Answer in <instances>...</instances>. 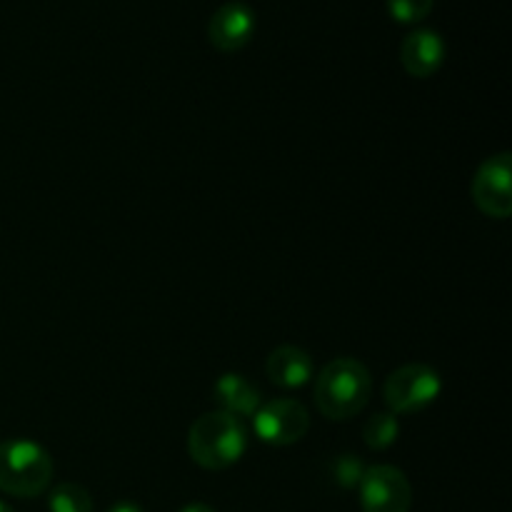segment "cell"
<instances>
[{"label": "cell", "mask_w": 512, "mask_h": 512, "mask_svg": "<svg viewBox=\"0 0 512 512\" xmlns=\"http://www.w3.org/2000/svg\"><path fill=\"white\" fill-rule=\"evenodd\" d=\"M373 393L368 368L355 358H338L315 378V405L328 420H350L365 410Z\"/></svg>", "instance_id": "cell-1"}, {"label": "cell", "mask_w": 512, "mask_h": 512, "mask_svg": "<svg viewBox=\"0 0 512 512\" xmlns=\"http://www.w3.org/2000/svg\"><path fill=\"white\" fill-rule=\"evenodd\" d=\"M248 448V430L235 415L215 410L200 415L188 433V453L205 470H225L238 463Z\"/></svg>", "instance_id": "cell-2"}, {"label": "cell", "mask_w": 512, "mask_h": 512, "mask_svg": "<svg viewBox=\"0 0 512 512\" xmlns=\"http://www.w3.org/2000/svg\"><path fill=\"white\" fill-rule=\"evenodd\" d=\"M53 480V460L30 440L0 443V490L13 498H38Z\"/></svg>", "instance_id": "cell-3"}, {"label": "cell", "mask_w": 512, "mask_h": 512, "mask_svg": "<svg viewBox=\"0 0 512 512\" xmlns=\"http://www.w3.org/2000/svg\"><path fill=\"white\" fill-rule=\"evenodd\" d=\"M440 390H443V380H440L438 370L423 363H413L388 375L383 395L393 415H398L420 413L440 398Z\"/></svg>", "instance_id": "cell-4"}, {"label": "cell", "mask_w": 512, "mask_h": 512, "mask_svg": "<svg viewBox=\"0 0 512 512\" xmlns=\"http://www.w3.org/2000/svg\"><path fill=\"white\" fill-rule=\"evenodd\" d=\"M310 428V415L298 400L278 398L260 405L253 415V430L265 445L285 448V445L300 443Z\"/></svg>", "instance_id": "cell-5"}, {"label": "cell", "mask_w": 512, "mask_h": 512, "mask_svg": "<svg viewBox=\"0 0 512 512\" xmlns=\"http://www.w3.org/2000/svg\"><path fill=\"white\" fill-rule=\"evenodd\" d=\"M363 512H408L413 505V488L403 470L393 465H373L360 478Z\"/></svg>", "instance_id": "cell-6"}, {"label": "cell", "mask_w": 512, "mask_h": 512, "mask_svg": "<svg viewBox=\"0 0 512 512\" xmlns=\"http://www.w3.org/2000/svg\"><path fill=\"white\" fill-rule=\"evenodd\" d=\"M512 155L500 153L485 160L475 173L470 193L475 205L483 210L488 218L505 220L512 213Z\"/></svg>", "instance_id": "cell-7"}, {"label": "cell", "mask_w": 512, "mask_h": 512, "mask_svg": "<svg viewBox=\"0 0 512 512\" xmlns=\"http://www.w3.org/2000/svg\"><path fill=\"white\" fill-rule=\"evenodd\" d=\"M255 33V13L250 5L240 3V0H230V3L220 5L213 13L208 25V38L213 48L220 53H235V50L245 48Z\"/></svg>", "instance_id": "cell-8"}, {"label": "cell", "mask_w": 512, "mask_h": 512, "mask_svg": "<svg viewBox=\"0 0 512 512\" xmlns=\"http://www.w3.org/2000/svg\"><path fill=\"white\" fill-rule=\"evenodd\" d=\"M400 60L408 75L413 78H430L440 70L445 60V43L435 30L420 28L405 35L403 48H400Z\"/></svg>", "instance_id": "cell-9"}, {"label": "cell", "mask_w": 512, "mask_h": 512, "mask_svg": "<svg viewBox=\"0 0 512 512\" xmlns=\"http://www.w3.org/2000/svg\"><path fill=\"white\" fill-rule=\"evenodd\" d=\"M313 358L305 353L303 348H295V345H280L270 353L268 363H265V373L273 380L278 388L295 390L303 388L313 378Z\"/></svg>", "instance_id": "cell-10"}, {"label": "cell", "mask_w": 512, "mask_h": 512, "mask_svg": "<svg viewBox=\"0 0 512 512\" xmlns=\"http://www.w3.org/2000/svg\"><path fill=\"white\" fill-rule=\"evenodd\" d=\"M215 400H218L223 413L235 415V418H253L260 408V390L243 375L228 373L215 383Z\"/></svg>", "instance_id": "cell-11"}, {"label": "cell", "mask_w": 512, "mask_h": 512, "mask_svg": "<svg viewBox=\"0 0 512 512\" xmlns=\"http://www.w3.org/2000/svg\"><path fill=\"white\" fill-rule=\"evenodd\" d=\"M50 512H93V498L83 485L60 483L48 498Z\"/></svg>", "instance_id": "cell-12"}, {"label": "cell", "mask_w": 512, "mask_h": 512, "mask_svg": "<svg viewBox=\"0 0 512 512\" xmlns=\"http://www.w3.org/2000/svg\"><path fill=\"white\" fill-rule=\"evenodd\" d=\"M398 433H400V425H398V418H395L393 413L373 415V418H370L363 428L365 445L373 450L390 448V445L398 440Z\"/></svg>", "instance_id": "cell-13"}, {"label": "cell", "mask_w": 512, "mask_h": 512, "mask_svg": "<svg viewBox=\"0 0 512 512\" xmlns=\"http://www.w3.org/2000/svg\"><path fill=\"white\" fill-rule=\"evenodd\" d=\"M435 0H388V13L398 23H420L430 15Z\"/></svg>", "instance_id": "cell-14"}, {"label": "cell", "mask_w": 512, "mask_h": 512, "mask_svg": "<svg viewBox=\"0 0 512 512\" xmlns=\"http://www.w3.org/2000/svg\"><path fill=\"white\" fill-rule=\"evenodd\" d=\"M365 468L355 455H343V458L335 463V480H338L343 488H353V485H360V478H363Z\"/></svg>", "instance_id": "cell-15"}, {"label": "cell", "mask_w": 512, "mask_h": 512, "mask_svg": "<svg viewBox=\"0 0 512 512\" xmlns=\"http://www.w3.org/2000/svg\"><path fill=\"white\" fill-rule=\"evenodd\" d=\"M108 512H143V510H140L138 505H133V503H118L115 508H110Z\"/></svg>", "instance_id": "cell-16"}, {"label": "cell", "mask_w": 512, "mask_h": 512, "mask_svg": "<svg viewBox=\"0 0 512 512\" xmlns=\"http://www.w3.org/2000/svg\"><path fill=\"white\" fill-rule=\"evenodd\" d=\"M180 512H215L210 505H203V503H193V505H185Z\"/></svg>", "instance_id": "cell-17"}, {"label": "cell", "mask_w": 512, "mask_h": 512, "mask_svg": "<svg viewBox=\"0 0 512 512\" xmlns=\"http://www.w3.org/2000/svg\"><path fill=\"white\" fill-rule=\"evenodd\" d=\"M0 512H15L13 508H10V505H5L3 500H0Z\"/></svg>", "instance_id": "cell-18"}]
</instances>
